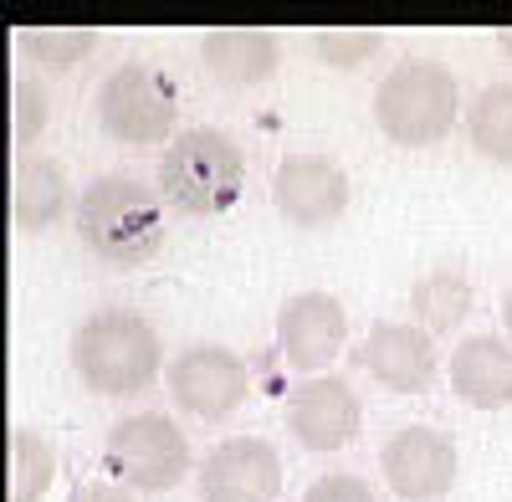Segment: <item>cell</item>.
Segmentation results:
<instances>
[{
  "label": "cell",
  "instance_id": "6da1fadb",
  "mask_svg": "<svg viewBox=\"0 0 512 502\" xmlns=\"http://www.w3.org/2000/svg\"><path fill=\"white\" fill-rule=\"evenodd\" d=\"M77 236L108 267H144L164 246L159 195L134 175H98L77 195Z\"/></svg>",
  "mask_w": 512,
  "mask_h": 502
},
{
  "label": "cell",
  "instance_id": "7a4b0ae2",
  "mask_svg": "<svg viewBox=\"0 0 512 502\" xmlns=\"http://www.w3.org/2000/svg\"><path fill=\"white\" fill-rule=\"evenodd\" d=\"M159 364L164 344L154 323L134 308H103L72 339V374L93 395H139L154 385Z\"/></svg>",
  "mask_w": 512,
  "mask_h": 502
},
{
  "label": "cell",
  "instance_id": "3957f363",
  "mask_svg": "<svg viewBox=\"0 0 512 502\" xmlns=\"http://www.w3.org/2000/svg\"><path fill=\"white\" fill-rule=\"evenodd\" d=\"M246 185V154L226 129L175 134L159 159V195L180 216H226Z\"/></svg>",
  "mask_w": 512,
  "mask_h": 502
},
{
  "label": "cell",
  "instance_id": "277c9868",
  "mask_svg": "<svg viewBox=\"0 0 512 502\" xmlns=\"http://www.w3.org/2000/svg\"><path fill=\"white\" fill-rule=\"evenodd\" d=\"M461 113V93L451 67L431 57H410L395 72H384L374 88V123L384 139H395L400 149H425L451 134V123Z\"/></svg>",
  "mask_w": 512,
  "mask_h": 502
},
{
  "label": "cell",
  "instance_id": "5b68a950",
  "mask_svg": "<svg viewBox=\"0 0 512 502\" xmlns=\"http://www.w3.org/2000/svg\"><path fill=\"white\" fill-rule=\"evenodd\" d=\"M175 88L169 77L144 67V62H123L118 72L103 77L98 88V129L118 144H159L175 134Z\"/></svg>",
  "mask_w": 512,
  "mask_h": 502
},
{
  "label": "cell",
  "instance_id": "8992f818",
  "mask_svg": "<svg viewBox=\"0 0 512 502\" xmlns=\"http://www.w3.org/2000/svg\"><path fill=\"white\" fill-rule=\"evenodd\" d=\"M108 467L134 487V492H175L195 456H190V441L175 421L144 410V415H128L108 431Z\"/></svg>",
  "mask_w": 512,
  "mask_h": 502
},
{
  "label": "cell",
  "instance_id": "52a82bcc",
  "mask_svg": "<svg viewBox=\"0 0 512 502\" xmlns=\"http://www.w3.org/2000/svg\"><path fill=\"white\" fill-rule=\"evenodd\" d=\"M169 395L195 421H226V415L246 400L251 374L246 359H236L226 344H190L175 364H169Z\"/></svg>",
  "mask_w": 512,
  "mask_h": 502
},
{
  "label": "cell",
  "instance_id": "ba28073f",
  "mask_svg": "<svg viewBox=\"0 0 512 502\" xmlns=\"http://www.w3.org/2000/svg\"><path fill=\"white\" fill-rule=\"evenodd\" d=\"M379 472L400 502H441L456 487V441L436 426H405L384 441Z\"/></svg>",
  "mask_w": 512,
  "mask_h": 502
},
{
  "label": "cell",
  "instance_id": "9c48e42d",
  "mask_svg": "<svg viewBox=\"0 0 512 502\" xmlns=\"http://www.w3.org/2000/svg\"><path fill=\"white\" fill-rule=\"evenodd\" d=\"M200 502H277L282 492V462L277 446L262 436H236L205 451L195 472Z\"/></svg>",
  "mask_w": 512,
  "mask_h": 502
},
{
  "label": "cell",
  "instance_id": "30bf717a",
  "mask_svg": "<svg viewBox=\"0 0 512 502\" xmlns=\"http://www.w3.org/2000/svg\"><path fill=\"white\" fill-rule=\"evenodd\" d=\"M272 205L282 221L303 231L333 226L349 211V175L323 154H287L272 175Z\"/></svg>",
  "mask_w": 512,
  "mask_h": 502
},
{
  "label": "cell",
  "instance_id": "8fae6325",
  "mask_svg": "<svg viewBox=\"0 0 512 502\" xmlns=\"http://www.w3.org/2000/svg\"><path fill=\"white\" fill-rule=\"evenodd\" d=\"M364 426V405L349 380H303L287 395V431L308 451H344Z\"/></svg>",
  "mask_w": 512,
  "mask_h": 502
},
{
  "label": "cell",
  "instance_id": "7c38bea8",
  "mask_svg": "<svg viewBox=\"0 0 512 502\" xmlns=\"http://www.w3.org/2000/svg\"><path fill=\"white\" fill-rule=\"evenodd\" d=\"M344 339H349V318L328 292H297V298H287L282 313H277V344H282L287 364L303 369V374L328 369L344 354Z\"/></svg>",
  "mask_w": 512,
  "mask_h": 502
},
{
  "label": "cell",
  "instance_id": "4fadbf2b",
  "mask_svg": "<svg viewBox=\"0 0 512 502\" xmlns=\"http://www.w3.org/2000/svg\"><path fill=\"white\" fill-rule=\"evenodd\" d=\"M364 374L395 395H420L436 380V344L420 323H374L369 339L359 344Z\"/></svg>",
  "mask_w": 512,
  "mask_h": 502
},
{
  "label": "cell",
  "instance_id": "5bb4252c",
  "mask_svg": "<svg viewBox=\"0 0 512 502\" xmlns=\"http://www.w3.org/2000/svg\"><path fill=\"white\" fill-rule=\"evenodd\" d=\"M200 57L226 88H262L282 67V41L262 26H216L200 36Z\"/></svg>",
  "mask_w": 512,
  "mask_h": 502
},
{
  "label": "cell",
  "instance_id": "9a60e30c",
  "mask_svg": "<svg viewBox=\"0 0 512 502\" xmlns=\"http://www.w3.org/2000/svg\"><path fill=\"white\" fill-rule=\"evenodd\" d=\"M451 390L472 410H502L512 405V344L507 339H461L451 349Z\"/></svg>",
  "mask_w": 512,
  "mask_h": 502
},
{
  "label": "cell",
  "instance_id": "2e32d148",
  "mask_svg": "<svg viewBox=\"0 0 512 502\" xmlns=\"http://www.w3.org/2000/svg\"><path fill=\"white\" fill-rule=\"evenodd\" d=\"M72 205V185L62 175V164L47 154H26L11 170V221L16 231H52Z\"/></svg>",
  "mask_w": 512,
  "mask_h": 502
},
{
  "label": "cell",
  "instance_id": "e0dca14e",
  "mask_svg": "<svg viewBox=\"0 0 512 502\" xmlns=\"http://www.w3.org/2000/svg\"><path fill=\"white\" fill-rule=\"evenodd\" d=\"M410 313L425 333H451L466 313H472V282L461 267H436L410 287Z\"/></svg>",
  "mask_w": 512,
  "mask_h": 502
},
{
  "label": "cell",
  "instance_id": "ac0fdd59",
  "mask_svg": "<svg viewBox=\"0 0 512 502\" xmlns=\"http://www.w3.org/2000/svg\"><path fill=\"white\" fill-rule=\"evenodd\" d=\"M57 477V451L36 431L6 436V502H41V492Z\"/></svg>",
  "mask_w": 512,
  "mask_h": 502
},
{
  "label": "cell",
  "instance_id": "d6986e66",
  "mask_svg": "<svg viewBox=\"0 0 512 502\" xmlns=\"http://www.w3.org/2000/svg\"><path fill=\"white\" fill-rule=\"evenodd\" d=\"M466 134L472 149L492 164H512V82H492L487 93L472 98L466 108Z\"/></svg>",
  "mask_w": 512,
  "mask_h": 502
},
{
  "label": "cell",
  "instance_id": "ffe728a7",
  "mask_svg": "<svg viewBox=\"0 0 512 502\" xmlns=\"http://www.w3.org/2000/svg\"><path fill=\"white\" fill-rule=\"evenodd\" d=\"M21 47L31 52V62L52 67V72H67L77 62H88L93 47H98V31L93 26H31L21 36Z\"/></svg>",
  "mask_w": 512,
  "mask_h": 502
},
{
  "label": "cell",
  "instance_id": "44dd1931",
  "mask_svg": "<svg viewBox=\"0 0 512 502\" xmlns=\"http://www.w3.org/2000/svg\"><path fill=\"white\" fill-rule=\"evenodd\" d=\"M308 47H313V57L323 67L354 72L384 47V36L369 31V26H318V31H308Z\"/></svg>",
  "mask_w": 512,
  "mask_h": 502
},
{
  "label": "cell",
  "instance_id": "7402d4cb",
  "mask_svg": "<svg viewBox=\"0 0 512 502\" xmlns=\"http://www.w3.org/2000/svg\"><path fill=\"white\" fill-rule=\"evenodd\" d=\"M41 129H47V93H41L31 77H16L11 82V139L31 144Z\"/></svg>",
  "mask_w": 512,
  "mask_h": 502
},
{
  "label": "cell",
  "instance_id": "603a6c76",
  "mask_svg": "<svg viewBox=\"0 0 512 502\" xmlns=\"http://www.w3.org/2000/svg\"><path fill=\"white\" fill-rule=\"evenodd\" d=\"M303 502H374V492L359 477H349V472H328V477H318L303 492Z\"/></svg>",
  "mask_w": 512,
  "mask_h": 502
},
{
  "label": "cell",
  "instance_id": "cb8c5ba5",
  "mask_svg": "<svg viewBox=\"0 0 512 502\" xmlns=\"http://www.w3.org/2000/svg\"><path fill=\"white\" fill-rule=\"evenodd\" d=\"M67 502H134L123 487H108V482H88V487H77Z\"/></svg>",
  "mask_w": 512,
  "mask_h": 502
},
{
  "label": "cell",
  "instance_id": "d4e9b609",
  "mask_svg": "<svg viewBox=\"0 0 512 502\" xmlns=\"http://www.w3.org/2000/svg\"><path fill=\"white\" fill-rule=\"evenodd\" d=\"M492 41L502 47V57H512V26H497V36H492Z\"/></svg>",
  "mask_w": 512,
  "mask_h": 502
},
{
  "label": "cell",
  "instance_id": "484cf974",
  "mask_svg": "<svg viewBox=\"0 0 512 502\" xmlns=\"http://www.w3.org/2000/svg\"><path fill=\"white\" fill-rule=\"evenodd\" d=\"M502 328H507V339H512V287H507V298H502Z\"/></svg>",
  "mask_w": 512,
  "mask_h": 502
}]
</instances>
